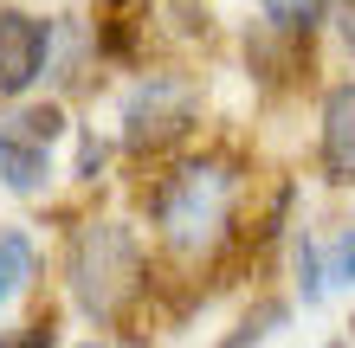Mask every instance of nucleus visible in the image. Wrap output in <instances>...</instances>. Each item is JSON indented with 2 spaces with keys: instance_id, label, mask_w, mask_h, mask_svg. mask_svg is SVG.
<instances>
[{
  "instance_id": "obj_1",
  "label": "nucleus",
  "mask_w": 355,
  "mask_h": 348,
  "mask_svg": "<svg viewBox=\"0 0 355 348\" xmlns=\"http://www.w3.org/2000/svg\"><path fill=\"white\" fill-rule=\"evenodd\" d=\"M65 277H71V297L85 303L91 316H116V303L136 291L142 277V258H136V239L123 226H78L71 232V258H65Z\"/></svg>"
},
{
  "instance_id": "obj_2",
  "label": "nucleus",
  "mask_w": 355,
  "mask_h": 348,
  "mask_svg": "<svg viewBox=\"0 0 355 348\" xmlns=\"http://www.w3.org/2000/svg\"><path fill=\"white\" fill-rule=\"evenodd\" d=\"M226 200H233V174L220 161H187L168 187L155 194V219L175 245H200L226 219Z\"/></svg>"
},
{
  "instance_id": "obj_3",
  "label": "nucleus",
  "mask_w": 355,
  "mask_h": 348,
  "mask_svg": "<svg viewBox=\"0 0 355 348\" xmlns=\"http://www.w3.org/2000/svg\"><path fill=\"white\" fill-rule=\"evenodd\" d=\"M187 122H194V84L149 77V84H136L130 104H123V142H130V149H155V142L181 136Z\"/></svg>"
},
{
  "instance_id": "obj_4",
  "label": "nucleus",
  "mask_w": 355,
  "mask_h": 348,
  "mask_svg": "<svg viewBox=\"0 0 355 348\" xmlns=\"http://www.w3.org/2000/svg\"><path fill=\"white\" fill-rule=\"evenodd\" d=\"M52 26L39 13H0V97L33 91V77L46 71Z\"/></svg>"
},
{
  "instance_id": "obj_5",
  "label": "nucleus",
  "mask_w": 355,
  "mask_h": 348,
  "mask_svg": "<svg viewBox=\"0 0 355 348\" xmlns=\"http://www.w3.org/2000/svg\"><path fill=\"white\" fill-rule=\"evenodd\" d=\"M323 168L336 181H355V84H336L323 97Z\"/></svg>"
},
{
  "instance_id": "obj_6",
  "label": "nucleus",
  "mask_w": 355,
  "mask_h": 348,
  "mask_svg": "<svg viewBox=\"0 0 355 348\" xmlns=\"http://www.w3.org/2000/svg\"><path fill=\"white\" fill-rule=\"evenodd\" d=\"M0 181H7L13 194H39L52 181V149L33 142V136H19L7 122V129H0Z\"/></svg>"
},
{
  "instance_id": "obj_7",
  "label": "nucleus",
  "mask_w": 355,
  "mask_h": 348,
  "mask_svg": "<svg viewBox=\"0 0 355 348\" xmlns=\"http://www.w3.org/2000/svg\"><path fill=\"white\" fill-rule=\"evenodd\" d=\"M26 277H33V239L26 232H0V310L26 291Z\"/></svg>"
},
{
  "instance_id": "obj_8",
  "label": "nucleus",
  "mask_w": 355,
  "mask_h": 348,
  "mask_svg": "<svg viewBox=\"0 0 355 348\" xmlns=\"http://www.w3.org/2000/svg\"><path fill=\"white\" fill-rule=\"evenodd\" d=\"M297 291H304V303H323V291H329V264H323V245L317 239H297Z\"/></svg>"
},
{
  "instance_id": "obj_9",
  "label": "nucleus",
  "mask_w": 355,
  "mask_h": 348,
  "mask_svg": "<svg viewBox=\"0 0 355 348\" xmlns=\"http://www.w3.org/2000/svg\"><path fill=\"white\" fill-rule=\"evenodd\" d=\"M259 13L271 26H284V33H310L323 19V0H259Z\"/></svg>"
},
{
  "instance_id": "obj_10",
  "label": "nucleus",
  "mask_w": 355,
  "mask_h": 348,
  "mask_svg": "<svg viewBox=\"0 0 355 348\" xmlns=\"http://www.w3.org/2000/svg\"><path fill=\"white\" fill-rule=\"evenodd\" d=\"M13 129H19V136H33V142H46V149H52V142L65 136V116H58V110H19V116H13Z\"/></svg>"
},
{
  "instance_id": "obj_11",
  "label": "nucleus",
  "mask_w": 355,
  "mask_h": 348,
  "mask_svg": "<svg viewBox=\"0 0 355 348\" xmlns=\"http://www.w3.org/2000/svg\"><path fill=\"white\" fill-rule=\"evenodd\" d=\"M323 264H329V284H355V226L323 252Z\"/></svg>"
},
{
  "instance_id": "obj_12",
  "label": "nucleus",
  "mask_w": 355,
  "mask_h": 348,
  "mask_svg": "<svg viewBox=\"0 0 355 348\" xmlns=\"http://www.w3.org/2000/svg\"><path fill=\"white\" fill-rule=\"evenodd\" d=\"M0 348H52V329H46V322H26V329H7V336H0Z\"/></svg>"
},
{
  "instance_id": "obj_13",
  "label": "nucleus",
  "mask_w": 355,
  "mask_h": 348,
  "mask_svg": "<svg viewBox=\"0 0 355 348\" xmlns=\"http://www.w3.org/2000/svg\"><path fill=\"white\" fill-rule=\"evenodd\" d=\"M343 39L355 46V0H343Z\"/></svg>"
},
{
  "instance_id": "obj_14",
  "label": "nucleus",
  "mask_w": 355,
  "mask_h": 348,
  "mask_svg": "<svg viewBox=\"0 0 355 348\" xmlns=\"http://www.w3.org/2000/svg\"><path fill=\"white\" fill-rule=\"evenodd\" d=\"M85 348H97V342H85Z\"/></svg>"
},
{
  "instance_id": "obj_15",
  "label": "nucleus",
  "mask_w": 355,
  "mask_h": 348,
  "mask_svg": "<svg viewBox=\"0 0 355 348\" xmlns=\"http://www.w3.org/2000/svg\"><path fill=\"white\" fill-rule=\"evenodd\" d=\"M336 348H343V342H336Z\"/></svg>"
}]
</instances>
